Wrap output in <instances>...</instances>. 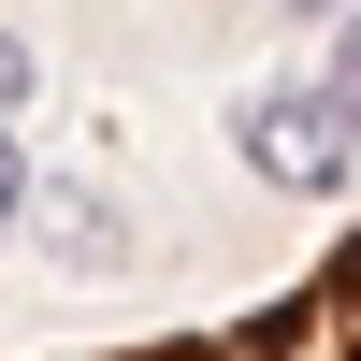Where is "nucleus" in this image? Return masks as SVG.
Here are the masks:
<instances>
[{
	"mask_svg": "<svg viewBox=\"0 0 361 361\" xmlns=\"http://www.w3.org/2000/svg\"><path fill=\"white\" fill-rule=\"evenodd\" d=\"M102 361H361V231L318 246L275 304L217 318V333H159V347H102Z\"/></svg>",
	"mask_w": 361,
	"mask_h": 361,
	"instance_id": "f257e3e1",
	"label": "nucleus"
}]
</instances>
